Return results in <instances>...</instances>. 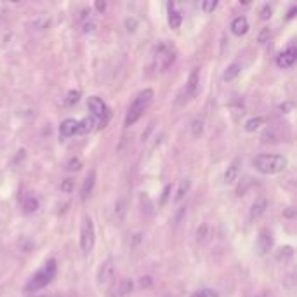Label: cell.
I'll return each mask as SVG.
<instances>
[{
	"mask_svg": "<svg viewBox=\"0 0 297 297\" xmlns=\"http://www.w3.org/2000/svg\"><path fill=\"white\" fill-rule=\"evenodd\" d=\"M271 247H273V236H271V233L266 230V228H262V230L259 231V234H257V242H255L257 254L259 255L268 254V252L271 250Z\"/></svg>",
	"mask_w": 297,
	"mask_h": 297,
	"instance_id": "8992f818",
	"label": "cell"
},
{
	"mask_svg": "<svg viewBox=\"0 0 297 297\" xmlns=\"http://www.w3.org/2000/svg\"><path fill=\"white\" fill-rule=\"evenodd\" d=\"M188 188H190V181H181V186H179V190H177V193H176V202H181V200L184 198V195H186V191H188Z\"/></svg>",
	"mask_w": 297,
	"mask_h": 297,
	"instance_id": "cb8c5ba5",
	"label": "cell"
},
{
	"mask_svg": "<svg viewBox=\"0 0 297 297\" xmlns=\"http://www.w3.org/2000/svg\"><path fill=\"white\" fill-rule=\"evenodd\" d=\"M294 14H296V7H292L289 11V14H287V20H290V18H294Z\"/></svg>",
	"mask_w": 297,
	"mask_h": 297,
	"instance_id": "ab89813d",
	"label": "cell"
},
{
	"mask_svg": "<svg viewBox=\"0 0 297 297\" xmlns=\"http://www.w3.org/2000/svg\"><path fill=\"white\" fill-rule=\"evenodd\" d=\"M266 209H268V200H266V198H257L254 202V205H252V209H250V219H252V221L259 219L266 212Z\"/></svg>",
	"mask_w": 297,
	"mask_h": 297,
	"instance_id": "9a60e30c",
	"label": "cell"
},
{
	"mask_svg": "<svg viewBox=\"0 0 297 297\" xmlns=\"http://www.w3.org/2000/svg\"><path fill=\"white\" fill-rule=\"evenodd\" d=\"M94 129V118L92 117H85L82 122H78V129L77 134H87Z\"/></svg>",
	"mask_w": 297,
	"mask_h": 297,
	"instance_id": "ac0fdd59",
	"label": "cell"
},
{
	"mask_svg": "<svg viewBox=\"0 0 297 297\" xmlns=\"http://www.w3.org/2000/svg\"><path fill=\"white\" fill-rule=\"evenodd\" d=\"M94 184H96V170H90L89 174H87L85 181H84L82 184V190H80V198L82 200H87L90 196V193H92L94 190Z\"/></svg>",
	"mask_w": 297,
	"mask_h": 297,
	"instance_id": "8fae6325",
	"label": "cell"
},
{
	"mask_svg": "<svg viewBox=\"0 0 297 297\" xmlns=\"http://www.w3.org/2000/svg\"><path fill=\"white\" fill-rule=\"evenodd\" d=\"M281 252H280V254H278V257H290V255H292L294 254V250H292V247H281Z\"/></svg>",
	"mask_w": 297,
	"mask_h": 297,
	"instance_id": "1f68e13d",
	"label": "cell"
},
{
	"mask_svg": "<svg viewBox=\"0 0 297 297\" xmlns=\"http://www.w3.org/2000/svg\"><path fill=\"white\" fill-rule=\"evenodd\" d=\"M259 16H261V20H270L271 16H273V9H271V5L270 4H264L262 5V9H261V12H259Z\"/></svg>",
	"mask_w": 297,
	"mask_h": 297,
	"instance_id": "484cf974",
	"label": "cell"
},
{
	"mask_svg": "<svg viewBox=\"0 0 297 297\" xmlns=\"http://www.w3.org/2000/svg\"><path fill=\"white\" fill-rule=\"evenodd\" d=\"M203 132V120L202 118H195V120L191 122V134L193 137H200Z\"/></svg>",
	"mask_w": 297,
	"mask_h": 297,
	"instance_id": "44dd1931",
	"label": "cell"
},
{
	"mask_svg": "<svg viewBox=\"0 0 297 297\" xmlns=\"http://www.w3.org/2000/svg\"><path fill=\"white\" fill-rule=\"evenodd\" d=\"M190 297H202V292H195V294H191Z\"/></svg>",
	"mask_w": 297,
	"mask_h": 297,
	"instance_id": "60d3db41",
	"label": "cell"
},
{
	"mask_svg": "<svg viewBox=\"0 0 297 297\" xmlns=\"http://www.w3.org/2000/svg\"><path fill=\"white\" fill-rule=\"evenodd\" d=\"M176 59V49L167 42H162L160 45L156 47V63H158V68L162 71H165L172 63Z\"/></svg>",
	"mask_w": 297,
	"mask_h": 297,
	"instance_id": "277c9868",
	"label": "cell"
},
{
	"mask_svg": "<svg viewBox=\"0 0 297 297\" xmlns=\"http://www.w3.org/2000/svg\"><path fill=\"white\" fill-rule=\"evenodd\" d=\"M270 35H271V33H270V28H264V30H262L261 33H259V42H261V43H266V40L270 39Z\"/></svg>",
	"mask_w": 297,
	"mask_h": 297,
	"instance_id": "d6a6232c",
	"label": "cell"
},
{
	"mask_svg": "<svg viewBox=\"0 0 297 297\" xmlns=\"http://www.w3.org/2000/svg\"><path fill=\"white\" fill-rule=\"evenodd\" d=\"M94 240H96V231H94V223L90 217H85L82 226V233H80V245H82L84 252H90L94 247Z\"/></svg>",
	"mask_w": 297,
	"mask_h": 297,
	"instance_id": "5b68a950",
	"label": "cell"
},
{
	"mask_svg": "<svg viewBox=\"0 0 297 297\" xmlns=\"http://www.w3.org/2000/svg\"><path fill=\"white\" fill-rule=\"evenodd\" d=\"M238 174H240V158H234L233 164H231L230 167L226 169V172H224V183L233 184L234 181H236V177H238Z\"/></svg>",
	"mask_w": 297,
	"mask_h": 297,
	"instance_id": "5bb4252c",
	"label": "cell"
},
{
	"mask_svg": "<svg viewBox=\"0 0 297 297\" xmlns=\"http://www.w3.org/2000/svg\"><path fill=\"white\" fill-rule=\"evenodd\" d=\"M115 212H117L118 219H124V215H125V200L124 198L117 202V205H115Z\"/></svg>",
	"mask_w": 297,
	"mask_h": 297,
	"instance_id": "83f0119b",
	"label": "cell"
},
{
	"mask_svg": "<svg viewBox=\"0 0 297 297\" xmlns=\"http://www.w3.org/2000/svg\"><path fill=\"white\" fill-rule=\"evenodd\" d=\"M134 289V283L132 280H122V285H120V297H125V296H129L130 292H132Z\"/></svg>",
	"mask_w": 297,
	"mask_h": 297,
	"instance_id": "7402d4cb",
	"label": "cell"
},
{
	"mask_svg": "<svg viewBox=\"0 0 297 297\" xmlns=\"http://www.w3.org/2000/svg\"><path fill=\"white\" fill-rule=\"evenodd\" d=\"M66 169H68V170H71V172L80 170V169H82V160H80L78 156H71L70 160H68V164H66Z\"/></svg>",
	"mask_w": 297,
	"mask_h": 297,
	"instance_id": "603a6c76",
	"label": "cell"
},
{
	"mask_svg": "<svg viewBox=\"0 0 297 297\" xmlns=\"http://www.w3.org/2000/svg\"><path fill=\"white\" fill-rule=\"evenodd\" d=\"M285 215H289V217H290V215H294V211H292V209H290V211H287Z\"/></svg>",
	"mask_w": 297,
	"mask_h": 297,
	"instance_id": "b9f144b4",
	"label": "cell"
},
{
	"mask_svg": "<svg viewBox=\"0 0 297 297\" xmlns=\"http://www.w3.org/2000/svg\"><path fill=\"white\" fill-rule=\"evenodd\" d=\"M207 234H209V226L207 224H202V226L198 228V231H196V240H198V242H205V240H207Z\"/></svg>",
	"mask_w": 297,
	"mask_h": 297,
	"instance_id": "d4e9b609",
	"label": "cell"
},
{
	"mask_svg": "<svg viewBox=\"0 0 297 297\" xmlns=\"http://www.w3.org/2000/svg\"><path fill=\"white\" fill-rule=\"evenodd\" d=\"M94 28H96V23H85L84 24V33H90V31H94Z\"/></svg>",
	"mask_w": 297,
	"mask_h": 297,
	"instance_id": "e575fe53",
	"label": "cell"
},
{
	"mask_svg": "<svg viewBox=\"0 0 297 297\" xmlns=\"http://www.w3.org/2000/svg\"><path fill=\"white\" fill-rule=\"evenodd\" d=\"M54 276H56V261L54 259H51V261L43 266L42 270L37 271L35 276L31 278V281L26 285V290L28 292H30V290L35 292V290L43 289V287H47L49 283H51Z\"/></svg>",
	"mask_w": 297,
	"mask_h": 297,
	"instance_id": "3957f363",
	"label": "cell"
},
{
	"mask_svg": "<svg viewBox=\"0 0 297 297\" xmlns=\"http://www.w3.org/2000/svg\"><path fill=\"white\" fill-rule=\"evenodd\" d=\"M77 129H78V122L73 120V118H66V120H63L61 125H59V134L63 137H71L77 134Z\"/></svg>",
	"mask_w": 297,
	"mask_h": 297,
	"instance_id": "7c38bea8",
	"label": "cell"
},
{
	"mask_svg": "<svg viewBox=\"0 0 297 297\" xmlns=\"http://www.w3.org/2000/svg\"><path fill=\"white\" fill-rule=\"evenodd\" d=\"M125 26H127V31H136L137 21L134 20V18H127V20H125Z\"/></svg>",
	"mask_w": 297,
	"mask_h": 297,
	"instance_id": "f546056e",
	"label": "cell"
},
{
	"mask_svg": "<svg viewBox=\"0 0 297 297\" xmlns=\"http://www.w3.org/2000/svg\"><path fill=\"white\" fill-rule=\"evenodd\" d=\"M78 99H80V92H78V90H70V92H68V98H66V105L73 106L75 103H78Z\"/></svg>",
	"mask_w": 297,
	"mask_h": 297,
	"instance_id": "4316f807",
	"label": "cell"
},
{
	"mask_svg": "<svg viewBox=\"0 0 297 297\" xmlns=\"http://www.w3.org/2000/svg\"><path fill=\"white\" fill-rule=\"evenodd\" d=\"M202 292V297H217V294L211 289H205V290H200Z\"/></svg>",
	"mask_w": 297,
	"mask_h": 297,
	"instance_id": "d590c367",
	"label": "cell"
},
{
	"mask_svg": "<svg viewBox=\"0 0 297 297\" xmlns=\"http://www.w3.org/2000/svg\"><path fill=\"white\" fill-rule=\"evenodd\" d=\"M296 59H297V49L296 47H289L287 51H283L276 58V64L280 68H290V66H294Z\"/></svg>",
	"mask_w": 297,
	"mask_h": 297,
	"instance_id": "ba28073f",
	"label": "cell"
},
{
	"mask_svg": "<svg viewBox=\"0 0 297 297\" xmlns=\"http://www.w3.org/2000/svg\"><path fill=\"white\" fill-rule=\"evenodd\" d=\"M87 106H89V109L92 111L94 117L101 118V127H105V124H103V117L108 118V109H106V105L103 103V99L92 96V98H89V101H87Z\"/></svg>",
	"mask_w": 297,
	"mask_h": 297,
	"instance_id": "52a82bcc",
	"label": "cell"
},
{
	"mask_svg": "<svg viewBox=\"0 0 297 297\" xmlns=\"http://www.w3.org/2000/svg\"><path fill=\"white\" fill-rule=\"evenodd\" d=\"M198 84H200L198 68H195V70L190 73V78H188V82H186V96L188 98H193V96H195L196 90H198Z\"/></svg>",
	"mask_w": 297,
	"mask_h": 297,
	"instance_id": "4fadbf2b",
	"label": "cell"
},
{
	"mask_svg": "<svg viewBox=\"0 0 297 297\" xmlns=\"http://www.w3.org/2000/svg\"><path fill=\"white\" fill-rule=\"evenodd\" d=\"M169 191H170V186H167V188H165V190H164V196H162V203H164L165 200H167V195H169Z\"/></svg>",
	"mask_w": 297,
	"mask_h": 297,
	"instance_id": "f35d334b",
	"label": "cell"
},
{
	"mask_svg": "<svg viewBox=\"0 0 297 297\" xmlns=\"http://www.w3.org/2000/svg\"><path fill=\"white\" fill-rule=\"evenodd\" d=\"M61 190L64 193H70L71 190H73V181H71V179H64V181H63V184H61Z\"/></svg>",
	"mask_w": 297,
	"mask_h": 297,
	"instance_id": "4dcf8cb0",
	"label": "cell"
},
{
	"mask_svg": "<svg viewBox=\"0 0 297 297\" xmlns=\"http://www.w3.org/2000/svg\"><path fill=\"white\" fill-rule=\"evenodd\" d=\"M215 7H217V0H205V2H202L203 12H212Z\"/></svg>",
	"mask_w": 297,
	"mask_h": 297,
	"instance_id": "f1b7e54d",
	"label": "cell"
},
{
	"mask_svg": "<svg viewBox=\"0 0 297 297\" xmlns=\"http://www.w3.org/2000/svg\"><path fill=\"white\" fill-rule=\"evenodd\" d=\"M153 96H155V92H153L151 89H145L137 94L136 99H134L132 105H130V108H129V113L125 117V124H124L125 127H130V125H134L137 120H139L141 115L145 113V109L148 108V105L151 103Z\"/></svg>",
	"mask_w": 297,
	"mask_h": 297,
	"instance_id": "7a4b0ae2",
	"label": "cell"
},
{
	"mask_svg": "<svg viewBox=\"0 0 297 297\" xmlns=\"http://www.w3.org/2000/svg\"><path fill=\"white\" fill-rule=\"evenodd\" d=\"M252 165L255 167V170L271 176V174H278V172L285 170L287 167V158L281 155H257L252 160Z\"/></svg>",
	"mask_w": 297,
	"mask_h": 297,
	"instance_id": "6da1fadb",
	"label": "cell"
},
{
	"mask_svg": "<svg viewBox=\"0 0 297 297\" xmlns=\"http://www.w3.org/2000/svg\"><path fill=\"white\" fill-rule=\"evenodd\" d=\"M113 273H115L113 261H111V259H108V261L103 262V266L99 268L98 281L101 283V285H106V283H109V281H111V278H113Z\"/></svg>",
	"mask_w": 297,
	"mask_h": 297,
	"instance_id": "9c48e42d",
	"label": "cell"
},
{
	"mask_svg": "<svg viewBox=\"0 0 297 297\" xmlns=\"http://www.w3.org/2000/svg\"><path fill=\"white\" fill-rule=\"evenodd\" d=\"M240 71H242V64H240V63H233V64H230L223 75L224 82H231V80H234V78L240 75Z\"/></svg>",
	"mask_w": 297,
	"mask_h": 297,
	"instance_id": "e0dca14e",
	"label": "cell"
},
{
	"mask_svg": "<svg viewBox=\"0 0 297 297\" xmlns=\"http://www.w3.org/2000/svg\"><path fill=\"white\" fill-rule=\"evenodd\" d=\"M262 124H264V120H262L261 117L250 118V120L245 122V130H247V132H254V130H257Z\"/></svg>",
	"mask_w": 297,
	"mask_h": 297,
	"instance_id": "ffe728a7",
	"label": "cell"
},
{
	"mask_svg": "<svg viewBox=\"0 0 297 297\" xmlns=\"http://www.w3.org/2000/svg\"><path fill=\"white\" fill-rule=\"evenodd\" d=\"M230 28H231V31H233V35L242 37L249 31V21H247L245 16H238V18H234V20L231 21Z\"/></svg>",
	"mask_w": 297,
	"mask_h": 297,
	"instance_id": "30bf717a",
	"label": "cell"
},
{
	"mask_svg": "<svg viewBox=\"0 0 297 297\" xmlns=\"http://www.w3.org/2000/svg\"><path fill=\"white\" fill-rule=\"evenodd\" d=\"M141 287H143V289H148V287H151V278H149V276L141 278Z\"/></svg>",
	"mask_w": 297,
	"mask_h": 297,
	"instance_id": "836d02e7",
	"label": "cell"
},
{
	"mask_svg": "<svg viewBox=\"0 0 297 297\" xmlns=\"http://www.w3.org/2000/svg\"><path fill=\"white\" fill-rule=\"evenodd\" d=\"M181 14L177 11H174V4H169V26L172 30H179L181 26Z\"/></svg>",
	"mask_w": 297,
	"mask_h": 297,
	"instance_id": "2e32d148",
	"label": "cell"
},
{
	"mask_svg": "<svg viewBox=\"0 0 297 297\" xmlns=\"http://www.w3.org/2000/svg\"><path fill=\"white\" fill-rule=\"evenodd\" d=\"M23 209L26 214H31V212H35L39 209V200L35 196H26L23 202Z\"/></svg>",
	"mask_w": 297,
	"mask_h": 297,
	"instance_id": "d6986e66",
	"label": "cell"
},
{
	"mask_svg": "<svg viewBox=\"0 0 297 297\" xmlns=\"http://www.w3.org/2000/svg\"><path fill=\"white\" fill-rule=\"evenodd\" d=\"M290 108H292V105H290V103H285V105H280L278 109H280L281 113H287V109H290Z\"/></svg>",
	"mask_w": 297,
	"mask_h": 297,
	"instance_id": "74e56055",
	"label": "cell"
},
{
	"mask_svg": "<svg viewBox=\"0 0 297 297\" xmlns=\"http://www.w3.org/2000/svg\"><path fill=\"white\" fill-rule=\"evenodd\" d=\"M96 9H98L99 12H105L106 4H105V2H101V0H98V2H96Z\"/></svg>",
	"mask_w": 297,
	"mask_h": 297,
	"instance_id": "8d00e7d4",
	"label": "cell"
}]
</instances>
